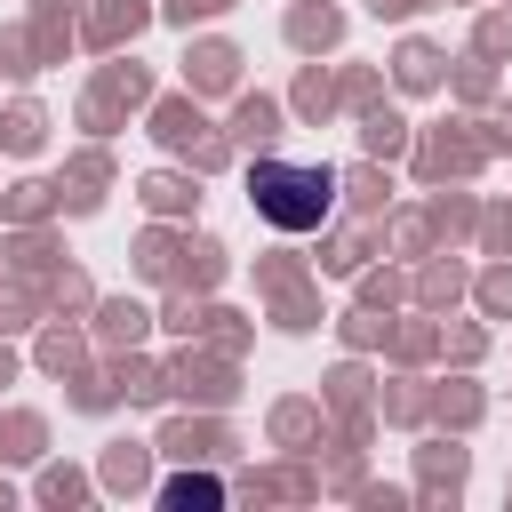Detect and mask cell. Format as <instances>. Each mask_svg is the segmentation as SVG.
Wrapping results in <instances>:
<instances>
[{
  "label": "cell",
  "instance_id": "obj_1",
  "mask_svg": "<svg viewBox=\"0 0 512 512\" xmlns=\"http://www.w3.org/2000/svg\"><path fill=\"white\" fill-rule=\"evenodd\" d=\"M248 192H256V208H264L280 232H312V224L328 216V200H336V176H328V168H288V160H264V168L248 176Z\"/></svg>",
  "mask_w": 512,
  "mask_h": 512
},
{
  "label": "cell",
  "instance_id": "obj_2",
  "mask_svg": "<svg viewBox=\"0 0 512 512\" xmlns=\"http://www.w3.org/2000/svg\"><path fill=\"white\" fill-rule=\"evenodd\" d=\"M168 504H216V480H168Z\"/></svg>",
  "mask_w": 512,
  "mask_h": 512
}]
</instances>
